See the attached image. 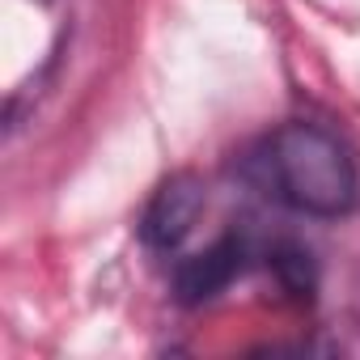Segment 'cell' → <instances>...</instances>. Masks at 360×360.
Here are the masks:
<instances>
[{
    "label": "cell",
    "instance_id": "obj_1",
    "mask_svg": "<svg viewBox=\"0 0 360 360\" xmlns=\"http://www.w3.org/2000/svg\"><path fill=\"white\" fill-rule=\"evenodd\" d=\"M242 178L271 204L309 221L360 212V165L343 136L318 119H284L242 157Z\"/></svg>",
    "mask_w": 360,
    "mask_h": 360
},
{
    "label": "cell",
    "instance_id": "obj_2",
    "mask_svg": "<svg viewBox=\"0 0 360 360\" xmlns=\"http://www.w3.org/2000/svg\"><path fill=\"white\" fill-rule=\"evenodd\" d=\"M255 259H263V246H255V238L246 229H225L200 255H187L174 263V276H169L174 301L183 309H200V305L217 301L255 267Z\"/></svg>",
    "mask_w": 360,
    "mask_h": 360
},
{
    "label": "cell",
    "instance_id": "obj_3",
    "mask_svg": "<svg viewBox=\"0 0 360 360\" xmlns=\"http://www.w3.org/2000/svg\"><path fill=\"white\" fill-rule=\"evenodd\" d=\"M208 208V187L204 178L191 174V169H178L169 174L165 183L148 195L136 229H140V242L153 250V255H178L183 242L195 233L200 217Z\"/></svg>",
    "mask_w": 360,
    "mask_h": 360
},
{
    "label": "cell",
    "instance_id": "obj_4",
    "mask_svg": "<svg viewBox=\"0 0 360 360\" xmlns=\"http://www.w3.org/2000/svg\"><path fill=\"white\" fill-rule=\"evenodd\" d=\"M263 267L271 271L284 301H292V305H314L318 301L322 271H318V259L309 255V246H301L292 238H276V242L263 246Z\"/></svg>",
    "mask_w": 360,
    "mask_h": 360
},
{
    "label": "cell",
    "instance_id": "obj_5",
    "mask_svg": "<svg viewBox=\"0 0 360 360\" xmlns=\"http://www.w3.org/2000/svg\"><path fill=\"white\" fill-rule=\"evenodd\" d=\"M39 5H51V0H39Z\"/></svg>",
    "mask_w": 360,
    "mask_h": 360
}]
</instances>
